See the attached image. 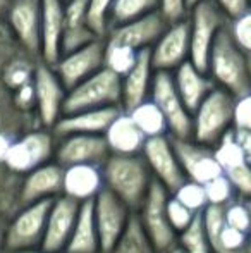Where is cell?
<instances>
[{"mask_svg":"<svg viewBox=\"0 0 251 253\" xmlns=\"http://www.w3.org/2000/svg\"><path fill=\"white\" fill-rule=\"evenodd\" d=\"M19 47L21 45L17 43L9 26L2 19L0 21V217H5V219H9L21 207L19 188L23 179L9 169L7 153L21 134L41 126L36 114L23 112L16 105L12 91L3 83V66Z\"/></svg>","mask_w":251,"mask_h":253,"instance_id":"6da1fadb","label":"cell"},{"mask_svg":"<svg viewBox=\"0 0 251 253\" xmlns=\"http://www.w3.org/2000/svg\"><path fill=\"white\" fill-rule=\"evenodd\" d=\"M207 73L215 84L236 98L251 91V62L250 53L245 52L229 31V24L222 28L214 42L208 57Z\"/></svg>","mask_w":251,"mask_h":253,"instance_id":"7a4b0ae2","label":"cell"},{"mask_svg":"<svg viewBox=\"0 0 251 253\" xmlns=\"http://www.w3.org/2000/svg\"><path fill=\"white\" fill-rule=\"evenodd\" d=\"M102 169H104L105 188L121 198L133 212H136L146 198L151 184L155 183L144 157L141 153L136 155L110 153Z\"/></svg>","mask_w":251,"mask_h":253,"instance_id":"3957f363","label":"cell"},{"mask_svg":"<svg viewBox=\"0 0 251 253\" xmlns=\"http://www.w3.org/2000/svg\"><path fill=\"white\" fill-rule=\"evenodd\" d=\"M236 97L215 86L193 112V140L215 147L227 131L234 127Z\"/></svg>","mask_w":251,"mask_h":253,"instance_id":"277c9868","label":"cell"},{"mask_svg":"<svg viewBox=\"0 0 251 253\" xmlns=\"http://www.w3.org/2000/svg\"><path fill=\"white\" fill-rule=\"evenodd\" d=\"M122 78L108 67H102L90 78L67 90L64 114L104 107H121Z\"/></svg>","mask_w":251,"mask_h":253,"instance_id":"5b68a950","label":"cell"},{"mask_svg":"<svg viewBox=\"0 0 251 253\" xmlns=\"http://www.w3.org/2000/svg\"><path fill=\"white\" fill-rule=\"evenodd\" d=\"M191 55L189 60L201 71H207L208 57L214 42L222 28L229 24V17L215 3V0H200L189 9Z\"/></svg>","mask_w":251,"mask_h":253,"instance_id":"8992f818","label":"cell"},{"mask_svg":"<svg viewBox=\"0 0 251 253\" xmlns=\"http://www.w3.org/2000/svg\"><path fill=\"white\" fill-rule=\"evenodd\" d=\"M55 148H57V136L52 129L43 126L23 133L12 143L7 153V166L19 177L47 162L55 160Z\"/></svg>","mask_w":251,"mask_h":253,"instance_id":"52a82bcc","label":"cell"},{"mask_svg":"<svg viewBox=\"0 0 251 253\" xmlns=\"http://www.w3.org/2000/svg\"><path fill=\"white\" fill-rule=\"evenodd\" d=\"M52 200L21 205L7 219V250L17 253L40 248L43 243Z\"/></svg>","mask_w":251,"mask_h":253,"instance_id":"ba28073f","label":"cell"},{"mask_svg":"<svg viewBox=\"0 0 251 253\" xmlns=\"http://www.w3.org/2000/svg\"><path fill=\"white\" fill-rule=\"evenodd\" d=\"M150 98L157 103L165 116L169 134L172 138L186 140L193 136V114L189 112L181 95L178 93L174 74L171 71H155Z\"/></svg>","mask_w":251,"mask_h":253,"instance_id":"9c48e42d","label":"cell"},{"mask_svg":"<svg viewBox=\"0 0 251 253\" xmlns=\"http://www.w3.org/2000/svg\"><path fill=\"white\" fill-rule=\"evenodd\" d=\"M169 197H171V193L167 191V188L155 181L144 202L134 212L144 233L148 234L151 243L160 253H165L174 245H178V233L172 229L167 217Z\"/></svg>","mask_w":251,"mask_h":253,"instance_id":"30bf717a","label":"cell"},{"mask_svg":"<svg viewBox=\"0 0 251 253\" xmlns=\"http://www.w3.org/2000/svg\"><path fill=\"white\" fill-rule=\"evenodd\" d=\"M41 0H10L3 17L17 43L36 59L41 52Z\"/></svg>","mask_w":251,"mask_h":253,"instance_id":"8fae6325","label":"cell"},{"mask_svg":"<svg viewBox=\"0 0 251 253\" xmlns=\"http://www.w3.org/2000/svg\"><path fill=\"white\" fill-rule=\"evenodd\" d=\"M141 155L146 160L148 167L153 174V179L167 188L169 193L178 190L186 181V174L179 162L174 141L169 134L148 138Z\"/></svg>","mask_w":251,"mask_h":253,"instance_id":"7c38bea8","label":"cell"},{"mask_svg":"<svg viewBox=\"0 0 251 253\" xmlns=\"http://www.w3.org/2000/svg\"><path fill=\"white\" fill-rule=\"evenodd\" d=\"M35 91H36V116L43 127H52L64 116V102H66L67 88L57 76L54 66L38 62L33 78Z\"/></svg>","mask_w":251,"mask_h":253,"instance_id":"4fadbf2b","label":"cell"},{"mask_svg":"<svg viewBox=\"0 0 251 253\" xmlns=\"http://www.w3.org/2000/svg\"><path fill=\"white\" fill-rule=\"evenodd\" d=\"M191 55V28L189 19L171 23L157 42L151 45L150 57L155 71L174 73Z\"/></svg>","mask_w":251,"mask_h":253,"instance_id":"5bb4252c","label":"cell"},{"mask_svg":"<svg viewBox=\"0 0 251 253\" xmlns=\"http://www.w3.org/2000/svg\"><path fill=\"white\" fill-rule=\"evenodd\" d=\"M102 67H105V38H97L77 50L62 53L61 59L54 64L55 73L67 90L90 78Z\"/></svg>","mask_w":251,"mask_h":253,"instance_id":"9a60e30c","label":"cell"},{"mask_svg":"<svg viewBox=\"0 0 251 253\" xmlns=\"http://www.w3.org/2000/svg\"><path fill=\"white\" fill-rule=\"evenodd\" d=\"M93 210L104 253L124 234L134 212L107 188L93 200Z\"/></svg>","mask_w":251,"mask_h":253,"instance_id":"2e32d148","label":"cell"},{"mask_svg":"<svg viewBox=\"0 0 251 253\" xmlns=\"http://www.w3.org/2000/svg\"><path fill=\"white\" fill-rule=\"evenodd\" d=\"M172 141H174V148L178 152L179 162H181L182 170L186 174V179L196 181L200 184H207L208 181L224 174L217 157H215L214 147L198 143L193 138H186V140L172 138Z\"/></svg>","mask_w":251,"mask_h":253,"instance_id":"e0dca14e","label":"cell"},{"mask_svg":"<svg viewBox=\"0 0 251 253\" xmlns=\"http://www.w3.org/2000/svg\"><path fill=\"white\" fill-rule=\"evenodd\" d=\"M110 157V150L104 134H66L57 138L55 160L62 167L74 164L104 166Z\"/></svg>","mask_w":251,"mask_h":253,"instance_id":"ac0fdd59","label":"cell"},{"mask_svg":"<svg viewBox=\"0 0 251 253\" xmlns=\"http://www.w3.org/2000/svg\"><path fill=\"white\" fill-rule=\"evenodd\" d=\"M167 26L169 23L164 19L160 10H155V12H150L143 17L112 26L105 40L112 42V43L126 45V47L141 52L144 48H151V45L160 38V35L164 33Z\"/></svg>","mask_w":251,"mask_h":253,"instance_id":"d6986e66","label":"cell"},{"mask_svg":"<svg viewBox=\"0 0 251 253\" xmlns=\"http://www.w3.org/2000/svg\"><path fill=\"white\" fill-rule=\"evenodd\" d=\"M203 222L212 253H251L250 234L225 222L224 205H207Z\"/></svg>","mask_w":251,"mask_h":253,"instance_id":"ffe728a7","label":"cell"},{"mask_svg":"<svg viewBox=\"0 0 251 253\" xmlns=\"http://www.w3.org/2000/svg\"><path fill=\"white\" fill-rule=\"evenodd\" d=\"M62 179L64 167L57 160L36 167L21 179L19 203L26 205L35 202L55 200L62 195Z\"/></svg>","mask_w":251,"mask_h":253,"instance_id":"44dd1931","label":"cell"},{"mask_svg":"<svg viewBox=\"0 0 251 253\" xmlns=\"http://www.w3.org/2000/svg\"><path fill=\"white\" fill-rule=\"evenodd\" d=\"M79 205L81 203L71 200L64 195L52 200L41 248H47L52 252H66L71 233H72L77 219Z\"/></svg>","mask_w":251,"mask_h":253,"instance_id":"7402d4cb","label":"cell"},{"mask_svg":"<svg viewBox=\"0 0 251 253\" xmlns=\"http://www.w3.org/2000/svg\"><path fill=\"white\" fill-rule=\"evenodd\" d=\"M105 190L104 169L95 164H74L64 167L62 195L77 203L93 202Z\"/></svg>","mask_w":251,"mask_h":253,"instance_id":"603a6c76","label":"cell"},{"mask_svg":"<svg viewBox=\"0 0 251 253\" xmlns=\"http://www.w3.org/2000/svg\"><path fill=\"white\" fill-rule=\"evenodd\" d=\"M121 110L122 107H104L64 114L52 131L57 138L66 134H104Z\"/></svg>","mask_w":251,"mask_h":253,"instance_id":"cb8c5ba5","label":"cell"},{"mask_svg":"<svg viewBox=\"0 0 251 253\" xmlns=\"http://www.w3.org/2000/svg\"><path fill=\"white\" fill-rule=\"evenodd\" d=\"M41 52L40 60L54 66L62 57L64 0H41Z\"/></svg>","mask_w":251,"mask_h":253,"instance_id":"d4e9b609","label":"cell"},{"mask_svg":"<svg viewBox=\"0 0 251 253\" xmlns=\"http://www.w3.org/2000/svg\"><path fill=\"white\" fill-rule=\"evenodd\" d=\"M153 74L155 69L151 66L150 48H144L138 53V60L133 69L122 76V110L127 112L150 98Z\"/></svg>","mask_w":251,"mask_h":253,"instance_id":"484cf974","label":"cell"},{"mask_svg":"<svg viewBox=\"0 0 251 253\" xmlns=\"http://www.w3.org/2000/svg\"><path fill=\"white\" fill-rule=\"evenodd\" d=\"M97 38L100 37H97L88 24V0H66L64 2L62 53L77 50Z\"/></svg>","mask_w":251,"mask_h":253,"instance_id":"4316f807","label":"cell"},{"mask_svg":"<svg viewBox=\"0 0 251 253\" xmlns=\"http://www.w3.org/2000/svg\"><path fill=\"white\" fill-rule=\"evenodd\" d=\"M172 74H174L178 93L181 95L182 102L189 109L191 114L198 109V105L205 100V97L217 86L210 74L207 71L198 69L191 60H186L184 64H181Z\"/></svg>","mask_w":251,"mask_h":253,"instance_id":"83f0119b","label":"cell"},{"mask_svg":"<svg viewBox=\"0 0 251 253\" xmlns=\"http://www.w3.org/2000/svg\"><path fill=\"white\" fill-rule=\"evenodd\" d=\"M105 141L108 145L110 153L115 155H136L143 152V147L148 138L136 126L129 112L121 110L110 123L107 131L104 133Z\"/></svg>","mask_w":251,"mask_h":253,"instance_id":"f1b7e54d","label":"cell"},{"mask_svg":"<svg viewBox=\"0 0 251 253\" xmlns=\"http://www.w3.org/2000/svg\"><path fill=\"white\" fill-rule=\"evenodd\" d=\"M66 253H102L100 236H98L97 222H95L93 202L79 205L77 219L71 233Z\"/></svg>","mask_w":251,"mask_h":253,"instance_id":"f546056e","label":"cell"},{"mask_svg":"<svg viewBox=\"0 0 251 253\" xmlns=\"http://www.w3.org/2000/svg\"><path fill=\"white\" fill-rule=\"evenodd\" d=\"M127 112H129V116L133 117L136 126L143 131L146 138L169 134V126L167 121H165V116L151 98H148V100H144L143 103L134 107V109L127 110Z\"/></svg>","mask_w":251,"mask_h":253,"instance_id":"4dcf8cb0","label":"cell"},{"mask_svg":"<svg viewBox=\"0 0 251 253\" xmlns=\"http://www.w3.org/2000/svg\"><path fill=\"white\" fill-rule=\"evenodd\" d=\"M104 253H160V252L151 243V240L144 233L136 213H134L129 226L124 231V234Z\"/></svg>","mask_w":251,"mask_h":253,"instance_id":"1f68e13d","label":"cell"},{"mask_svg":"<svg viewBox=\"0 0 251 253\" xmlns=\"http://www.w3.org/2000/svg\"><path fill=\"white\" fill-rule=\"evenodd\" d=\"M160 0H115L110 12V28L158 10Z\"/></svg>","mask_w":251,"mask_h":253,"instance_id":"d6a6232c","label":"cell"},{"mask_svg":"<svg viewBox=\"0 0 251 253\" xmlns=\"http://www.w3.org/2000/svg\"><path fill=\"white\" fill-rule=\"evenodd\" d=\"M178 245L189 253H212L203 222V212H198L193 222L178 234Z\"/></svg>","mask_w":251,"mask_h":253,"instance_id":"836d02e7","label":"cell"},{"mask_svg":"<svg viewBox=\"0 0 251 253\" xmlns=\"http://www.w3.org/2000/svg\"><path fill=\"white\" fill-rule=\"evenodd\" d=\"M138 53L140 52L131 47L105 40V67H108V69L117 73L122 78L136 64Z\"/></svg>","mask_w":251,"mask_h":253,"instance_id":"e575fe53","label":"cell"},{"mask_svg":"<svg viewBox=\"0 0 251 253\" xmlns=\"http://www.w3.org/2000/svg\"><path fill=\"white\" fill-rule=\"evenodd\" d=\"M214 150H215V157H217L218 164H220V167H222L224 172L229 169H232V167H236L238 164L246 162L241 147H239V143L236 141L234 127L222 136V140L215 145Z\"/></svg>","mask_w":251,"mask_h":253,"instance_id":"d590c367","label":"cell"},{"mask_svg":"<svg viewBox=\"0 0 251 253\" xmlns=\"http://www.w3.org/2000/svg\"><path fill=\"white\" fill-rule=\"evenodd\" d=\"M115 0H88V24L95 35L105 38L110 30V12Z\"/></svg>","mask_w":251,"mask_h":253,"instance_id":"8d00e7d4","label":"cell"},{"mask_svg":"<svg viewBox=\"0 0 251 253\" xmlns=\"http://www.w3.org/2000/svg\"><path fill=\"white\" fill-rule=\"evenodd\" d=\"M172 197H176L181 203H184L186 207H189L194 212H203L208 205L207 200V191H205V186L196 181L186 179L178 190L172 191Z\"/></svg>","mask_w":251,"mask_h":253,"instance_id":"74e56055","label":"cell"},{"mask_svg":"<svg viewBox=\"0 0 251 253\" xmlns=\"http://www.w3.org/2000/svg\"><path fill=\"white\" fill-rule=\"evenodd\" d=\"M203 186L205 191H207L208 205H227L229 202L238 198V193H236L231 179L225 174H220V176L208 181Z\"/></svg>","mask_w":251,"mask_h":253,"instance_id":"f35d334b","label":"cell"},{"mask_svg":"<svg viewBox=\"0 0 251 253\" xmlns=\"http://www.w3.org/2000/svg\"><path fill=\"white\" fill-rule=\"evenodd\" d=\"M224 219L229 226L250 234L251 215H250V209H248V205H246L245 198H234V200L229 202L227 205H224Z\"/></svg>","mask_w":251,"mask_h":253,"instance_id":"ab89813d","label":"cell"},{"mask_svg":"<svg viewBox=\"0 0 251 253\" xmlns=\"http://www.w3.org/2000/svg\"><path fill=\"white\" fill-rule=\"evenodd\" d=\"M198 212L191 210L189 207H186L184 203H181L176 197H169L167 200V217H169V222H171L172 229L176 233H182L186 227L193 222V219L196 217Z\"/></svg>","mask_w":251,"mask_h":253,"instance_id":"60d3db41","label":"cell"},{"mask_svg":"<svg viewBox=\"0 0 251 253\" xmlns=\"http://www.w3.org/2000/svg\"><path fill=\"white\" fill-rule=\"evenodd\" d=\"M229 31L236 43L245 52L251 53V7L236 19L229 21Z\"/></svg>","mask_w":251,"mask_h":253,"instance_id":"b9f144b4","label":"cell"},{"mask_svg":"<svg viewBox=\"0 0 251 253\" xmlns=\"http://www.w3.org/2000/svg\"><path fill=\"white\" fill-rule=\"evenodd\" d=\"M239 198H251V164L241 162L232 169L225 170Z\"/></svg>","mask_w":251,"mask_h":253,"instance_id":"7bdbcfd3","label":"cell"},{"mask_svg":"<svg viewBox=\"0 0 251 253\" xmlns=\"http://www.w3.org/2000/svg\"><path fill=\"white\" fill-rule=\"evenodd\" d=\"M158 10L169 24L178 23L189 16V3L188 0H160Z\"/></svg>","mask_w":251,"mask_h":253,"instance_id":"ee69618b","label":"cell"},{"mask_svg":"<svg viewBox=\"0 0 251 253\" xmlns=\"http://www.w3.org/2000/svg\"><path fill=\"white\" fill-rule=\"evenodd\" d=\"M12 97L16 105L19 107L23 112L28 114H36V91H35V84L28 83L24 86L17 88L12 91Z\"/></svg>","mask_w":251,"mask_h":253,"instance_id":"f6af8a7d","label":"cell"},{"mask_svg":"<svg viewBox=\"0 0 251 253\" xmlns=\"http://www.w3.org/2000/svg\"><path fill=\"white\" fill-rule=\"evenodd\" d=\"M234 127H238V129H251V91L236 98Z\"/></svg>","mask_w":251,"mask_h":253,"instance_id":"bcb514c9","label":"cell"},{"mask_svg":"<svg viewBox=\"0 0 251 253\" xmlns=\"http://www.w3.org/2000/svg\"><path fill=\"white\" fill-rule=\"evenodd\" d=\"M218 7L224 10V14L231 19H236L238 16H241L243 12L251 7V0H215Z\"/></svg>","mask_w":251,"mask_h":253,"instance_id":"7dc6e473","label":"cell"},{"mask_svg":"<svg viewBox=\"0 0 251 253\" xmlns=\"http://www.w3.org/2000/svg\"><path fill=\"white\" fill-rule=\"evenodd\" d=\"M234 136L239 147H241L246 162L251 164V129H238V127H234Z\"/></svg>","mask_w":251,"mask_h":253,"instance_id":"c3c4849f","label":"cell"},{"mask_svg":"<svg viewBox=\"0 0 251 253\" xmlns=\"http://www.w3.org/2000/svg\"><path fill=\"white\" fill-rule=\"evenodd\" d=\"M0 253H9L7 250V219L0 217Z\"/></svg>","mask_w":251,"mask_h":253,"instance_id":"681fc988","label":"cell"},{"mask_svg":"<svg viewBox=\"0 0 251 253\" xmlns=\"http://www.w3.org/2000/svg\"><path fill=\"white\" fill-rule=\"evenodd\" d=\"M9 3H10V0H0V21L5 17V12H7V9H9Z\"/></svg>","mask_w":251,"mask_h":253,"instance_id":"f907efd6","label":"cell"},{"mask_svg":"<svg viewBox=\"0 0 251 253\" xmlns=\"http://www.w3.org/2000/svg\"><path fill=\"white\" fill-rule=\"evenodd\" d=\"M17 253H66V252H52L47 248H33V250H24V252H17Z\"/></svg>","mask_w":251,"mask_h":253,"instance_id":"816d5d0a","label":"cell"},{"mask_svg":"<svg viewBox=\"0 0 251 253\" xmlns=\"http://www.w3.org/2000/svg\"><path fill=\"white\" fill-rule=\"evenodd\" d=\"M165 253H189V252H186L182 247H179V245H174V247L171 248V250H167Z\"/></svg>","mask_w":251,"mask_h":253,"instance_id":"f5cc1de1","label":"cell"},{"mask_svg":"<svg viewBox=\"0 0 251 253\" xmlns=\"http://www.w3.org/2000/svg\"><path fill=\"white\" fill-rule=\"evenodd\" d=\"M246 200V205H248V209H250V215H251V198H245ZM250 238H251V229H250Z\"/></svg>","mask_w":251,"mask_h":253,"instance_id":"db71d44e","label":"cell"},{"mask_svg":"<svg viewBox=\"0 0 251 253\" xmlns=\"http://www.w3.org/2000/svg\"><path fill=\"white\" fill-rule=\"evenodd\" d=\"M196 2H200V0H188V3H189V9H191V7H193Z\"/></svg>","mask_w":251,"mask_h":253,"instance_id":"11a10c76","label":"cell"},{"mask_svg":"<svg viewBox=\"0 0 251 253\" xmlns=\"http://www.w3.org/2000/svg\"><path fill=\"white\" fill-rule=\"evenodd\" d=\"M250 62H251V53H250Z\"/></svg>","mask_w":251,"mask_h":253,"instance_id":"9f6ffc18","label":"cell"},{"mask_svg":"<svg viewBox=\"0 0 251 253\" xmlns=\"http://www.w3.org/2000/svg\"><path fill=\"white\" fill-rule=\"evenodd\" d=\"M64 2H66V0H64Z\"/></svg>","mask_w":251,"mask_h":253,"instance_id":"6f0895ef","label":"cell"}]
</instances>
